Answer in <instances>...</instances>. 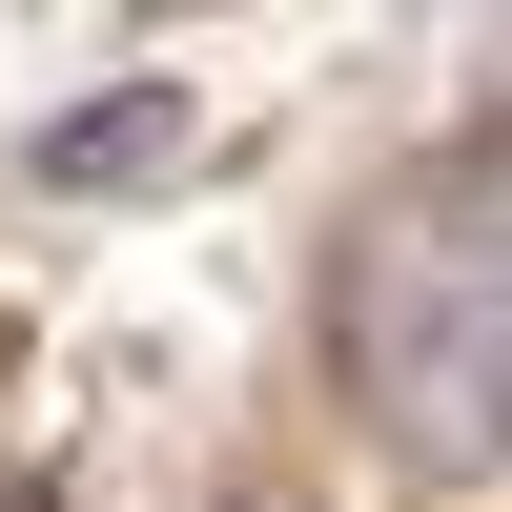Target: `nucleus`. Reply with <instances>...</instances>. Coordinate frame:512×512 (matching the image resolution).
I'll return each instance as SVG.
<instances>
[{
	"label": "nucleus",
	"mask_w": 512,
	"mask_h": 512,
	"mask_svg": "<svg viewBox=\"0 0 512 512\" xmlns=\"http://www.w3.org/2000/svg\"><path fill=\"white\" fill-rule=\"evenodd\" d=\"M205 164V103L185 82H103V103H62L21 144V185H62V205H144V185H185Z\"/></svg>",
	"instance_id": "f03ea898"
},
{
	"label": "nucleus",
	"mask_w": 512,
	"mask_h": 512,
	"mask_svg": "<svg viewBox=\"0 0 512 512\" xmlns=\"http://www.w3.org/2000/svg\"><path fill=\"white\" fill-rule=\"evenodd\" d=\"M328 369L390 451L431 472H492L512 451V267H492V144H431L410 205L349 226V287H328Z\"/></svg>",
	"instance_id": "f257e3e1"
}]
</instances>
